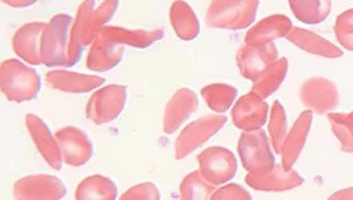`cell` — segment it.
Returning <instances> with one entry per match:
<instances>
[{"label":"cell","mask_w":353,"mask_h":200,"mask_svg":"<svg viewBox=\"0 0 353 200\" xmlns=\"http://www.w3.org/2000/svg\"><path fill=\"white\" fill-rule=\"evenodd\" d=\"M118 8L119 0H104L98 8H95V0H83L70 28L64 68L75 67L81 61L83 49L90 47L99 30L113 19Z\"/></svg>","instance_id":"obj_1"},{"label":"cell","mask_w":353,"mask_h":200,"mask_svg":"<svg viewBox=\"0 0 353 200\" xmlns=\"http://www.w3.org/2000/svg\"><path fill=\"white\" fill-rule=\"evenodd\" d=\"M0 88L12 103L32 101L41 93V74L21 60H4L0 67Z\"/></svg>","instance_id":"obj_2"},{"label":"cell","mask_w":353,"mask_h":200,"mask_svg":"<svg viewBox=\"0 0 353 200\" xmlns=\"http://www.w3.org/2000/svg\"><path fill=\"white\" fill-rule=\"evenodd\" d=\"M259 0H212L205 13V24L212 29L243 30L254 23Z\"/></svg>","instance_id":"obj_3"},{"label":"cell","mask_w":353,"mask_h":200,"mask_svg":"<svg viewBox=\"0 0 353 200\" xmlns=\"http://www.w3.org/2000/svg\"><path fill=\"white\" fill-rule=\"evenodd\" d=\"M74 18L69 14H57L41 32L39 55L43 66L64 67L67 61L69 34Z\"/></svg>","instance_id":"obj_4"},{"label":"cell","mask_w":353,"mask_h":200,"mask_svg":"<svg viewBox=\"0 0 353 200\" xmlns=\"http://www.w3.org/2000/svg\"><path fill=\"white\" fill-rule=\"evenodd\" d=\"M237 150L242 166L248 173L263 175L276 166L270 139L262 129L241 134Z\"/></svg>","instance_id":"obj_5"},{"label":"cell","mask_w":353,"mask_h":200,"mask_svg":"<svg viewBox=\"0 0 353 200\" xmlns=\"http://www.w3.org/2000/svg\"><path fill=\"white\" fill-rule=\"evenodd\" d=\"M128 99V89L121 84L98 88L90 95L85 117L95 126H104L116 120L123 113Z\"/></svg>","instance_id":"obj_6"},{"label":"cell","mask_w":353,"mask_h":200,"mask_svg":"<svg viewBox=\"0 0 353 200\" xmlns=\"http://www.w3.org/2000/svg\"><path fill=\"white\" fill-rule=\"evenodd\" d=\"M227 120L225 115L210 114L192 121L176 137L174 143L176 159H185L193 152L203 147L208 140L221 132V129L227 124Z\"/></svg>","instance_id":"obj_7"},{"label":"cell","mask_w":353,"mask_h":200,"mask_svg":"<svg viewBox=\"0 0 353 200\" xmlns=\"http://www.w3.org/2000/svg\"><path fill=\"white\" fill-rule=\"evenodd\" d=\"M197 160L202 177L216 187L227 184L237 174V159L227 148H207L198 155Z\"/></svg>","instance_id":"obj_8"},{"label":"cell","mask_w":353,"mask_h":200,"mask_svg":"<svg viewBox=\"0 0 353 200\" xmlns=\"http://www.w3.org/2000/svg\"><path fill=\"white\" fill-rule=\"evenodd\" d=\"M68 194L67 186L54 175L33 174L17 180L13 198L17 200H58Z\"/></svg>","instance_id":"obj_9"},{"label":"cell","mask_w":353,"mask_h":200,"mask_svg":"<svg viewBox=\"0 0 353 200\" xmlns=\"http://www.w3.org/2000/svg\"><path fill=\"white\" fill-rule=\"evenodd\" d=\"M299 100L313 113L325 114L336 109L340 101V93L332 80L325 77H312L299 88Z\"/></svg>","instance_id":"obj_10"},{"label":"cell","mask_w":353,"mask_h":200,"mask_svg":"<svg viewBox=\"0 0 353 200\" xmlns=\"http://www.w3.org/2000/svg\"><path fill=\"white\" fill-rule=\"evenodd\" d=\"M55 138L61 146L63 161L69 167L85 166L94 153L93 143L79 128L68 126L55 132Z\"/></svg>","instance_id":"obj_11"},{"label":"cell","mask_w":353,"mask_h":200,"mask_svg":"<svg viewBox=\"0 0 353 200\" xmlns=\"http://www.w3.org/2000/svg\"><path fill=\"white\" fill-rule=\"evenodd\" d=\"M26 127L43 160L52 169L61 170L64 163L61 146L55 138V134L52 133L48 127L47 123L35 114H27Z\"/></svg>","instance_id":"obj_12"},{"label":"cell","mask_w":353,"mask_h":200,"mask_svg":"<svg viewBox=\"0 0 353 200\" xmlns=\"http://www.w3.org/2000/svg\"><path fill=\"white\" fill-rule=\"evenodd\" d=\"M268 118V104L257 94H245L236 100L232 108V120L233 124L243 130H259L262 129Z\"/></svg>","instance_id":"obj_13"},{"label":"cell","mask_w":353,"mask_h":200,"mask_svg":"<svg viewBox=\"0 0 353 200\" xmlns=\"http://www.w3.org/2000/svg\"><path fill=\"white\" fill-rule=\"evenodd\" d=\"M237 67L245 79L253 80L279 59V50L274 43L265 46H253L245 43L238 49Z\"/></svg>","instance_id":"obj_14"},{"label":"cell","mask_w":353,"mask_h":200,"mask_svg":"<svg viewBox=\"0 0 353 200\" xmlns=\"http://www.w3.org/2000/svg\"><path fill=\"white\" fill-rule=\"evenodd\" d=\"M199 107V99L197 94L190 88H181L170 97L163 117V132L167 135L176 132L183 126L190 115L197 112Z\"/></svg>","instance_id":"obj_15"},{"label":"cell","mask_w":353,"mask_h":200,"mask_svg":"<svg viewBox=\"0 0 353 200\" xmlns=\"http://www.w3.org/2000/svg\"><path fill=\"white\" fill-rule=\"evenodd\" d=\"M48 87L67 94H87L103 87L105 79L93 74H81L63 69L49 70L46 77Z\"/></svg>","instance_id":"obj_16"},{"label":"cell","mask_w":353,"mask_h":200,"mask_svg":"<svg viewBox=\"0 0 353 200\" xmlns=\"http://www.w3.org/2000/svg\"><path fill=\"white\" fill-rule=\"evenodd\" d=\"M305 183V179L296 170H285L282 163L276 164L271 172L263 175L248 173L245 175V184L259 192H288L299 188Z\"/></svg>","instance_id":"obj_17"},{"label":"cell","mask_w":353,"mask_h":200,"mask_svg":"<svg viewBox=\"0 0 353 200\" xmlns=\"http://www.w3.org/2000/svg\"><path fill=\"white\" fill-rule=\"evenodd\" d=\"M47 23L29 21L18 28L12 38V48L21 60L29 66H41L39 48L43 29Z\"/></svg>","instance_id":"obj_18"},{"label":"cell","mask_w":353,"mask_h":200,"mask_svg":"<svg viewBox=\"0 0 353 200\" xmlns=\"http://www.w3.org/2000/svg\"><path fill=\"white\" fill-rule=\"evenodd\" d=\"M313 112L311 109L299 114V118L294 121L290 133L287 134L285 144L282 147V166L285 170H291L296 161L299 160L308 134L312 126Z\"/></svg>","instance_id":"obj_19"},{"label":"cell","mask_w":353,"mask_h":200,"mask_svg":"<svg viewBox=\"0 0 353 200\" xmlns=\"http://www.w3.org/2000/svg\"><path fill=\"white\" fill-rule=\"evenodd\" d=\"M124 47L118 46L98 34L89 47L85 66L95 73L109 72L122 61Z\"/></svg>","instance_id":"obj_20"},{"label":"cell","mask_w":353,"mask_h":200,"mask_svg":"<svg viewBox=\"0 0 353 200\" xmlns=\"http://www.w3.org/2000/svg\"><path fill=\"white\" fill-rule=\"evenodd\" d=\"M98 34L118 46H128L137 49H147L164 38V30L159 28L153 30H144L105 26Z\"/></svg>","instance_id":"obj_21"},{"label":"cell","mask_w":353,"mask_h":200,"mask_svg":"<svg viewBox=\"0 0 353 200\" xmlns=\"http://www.w3.org/2000/svg\"><path fill=\"white\" fill-rule=\"evenodd\" d=\"M292 27V20L283 14L270 15L250 28L245 34V43L253 46L270 44L274 40L287 37Z\"/></svg>","instance_id":"obj_22"},{"label":"cell","mask_w":353,"mask_h":200,"mask_svg":"<svg viewBox=\"0 0 353 200\" xmlns=\"http://www.w3.org/2000/svg\"><path fill=\"white\" fill-rule=\"evenodd\" d=\"M285 38L301 50L317 57L327 59H337L343 55V52L340 48L336 47L330 40L325 39L319 37V34L312 33L307 29L292 27L291 32L287 34Z\"/></svg>","instance_id":"obj_23"},{"label":"cell","mask_w":353,"mask_h":200,"mask_svg":"<svg viewBox=\"0 0 353 200\" xmlns=\"http://www.w3.org/2000/svg\"><path fill=\"white\" fill-rule=\"evenodd\" d=\"M170 21L176 37L183 41H192L201 33L197 14L184 0H176L170 6Z\"/></svg>","instance_id":"obj_24"},{"label":"cell","mask_w":353,"mask_h":200,"mask_svg":"<svg viewBox=\"0 0 353 200\" xmlns=\"http://www.w3.org/2000/svg\"><path fill=\"white\" fill-rule=\"evenodd\" d=\"M74 197L77 200H116L118 187L108 177L95 174L78 184Z\"/></svg>","instance_id":"obj_25"},{"label":"cell","mask_w":353,"mask_h":200,"mask_svg":"<svg viewBox=\"0 0 353 200\" xmlns=\"http://www.w3.org/2000/svg\"><path fill=\"white\" fill-rule=\"evenodd\" d=\"M288 73V59L281 58L277 59L270 67L265 68L256 79L253 80L252 92L257 94L262 99L270 98L272 94L276 93L279 88L285 81Z\"/></svg>","instance_id":"obj_26"},{"label":"cell","mask_w":353,"mask_h":200,"mask_svg":"<svg viewBox=\"0 0 353 200\" xmlns=\"http://www.w3.org/2000/svg\"><path fill=\"white\" fill-rule=\"evenodd\" d=\"M288 4L293 15L310 26L325 21L332 9L331 0H288Z\"/></svg>","instance_id":"obj_27"},{"label":"cell","mask_w":353,"mask_h":200,"mask_svg":"<svg viewBox=\"0 0 353 200\" xmlns=\"http://www.w3.org/2000/svg\"><path fill=\"white\" fill-rule=\"evenodd\" d=\"M205 104L214 113H225L233 106L234 100L237 99V88L228 84L214 83L201 89Z\"/></svg>","instance_id":"obj_28"},{"label":"cell","mask_w":353,"mask_h":200,"mask_svg":"<svg viewBox=\"0 0 353 200\" xmlns=\"http://www.w3.org/2000/svg\"><path fill=\"white\" fill-rule=\"evenodd\" d=\"M214 190H216V186L204 179L198 169L188 174L182 180L179 186V197L181 199L184 200L211 199V195L214 193Z\"/></svg>","instance_id":"obj_29"},{"label":"cell","mask_w":353,"mask_h":200,"mask_svg":"<svg viewBox=\"0 0 353 200\" xmlns=\"http://www.w3.org/2000/svg\"><path fill=\"white\" fill-rule=\"evenodd\" d=\"M268 134H270V140H271L274 153L281 154L288 132H287L285 109L279 100H276L272 106L270 123H268Z\"/></svg>","instance_id":"obj_30"},{"label":"cell","mask_w":353,"mask_h":200,"mask_svg":"<svg viewBox=\"0 0 353 200\" xmlns=\"http://www.w3.org/2000/svg\"><path fill=\"white\" fill-rule=\"evenodd\" d=\"M327 119L341 144V150L353 153V112L348 114L328 113Z\"/></svg>","instance_id":"obj_31"},{"label":"cell","mask_w":353,"mask_h":200,"mask_svg":"<svg viewBox=\"0 0 353 200\" xmlns=\"http://www.w3.org/2000/svg\"><path fill=\"white\" fill-rule=\"evenodd\" d=\"M333 30L341 46L353 52V9H347L337 17Z\"/></svg>","instance_id":"obj_32"},{"label":"cell","mask_w":353,"mask_h":200,"mask_svg":"<svg viewBox=\"0 0 353 200\" xmlns=\"http://www.w3.org/2000/svg\"><path fill=\"white\" fill-rule=\"evenodd\" d=\"M121 199L124 200H138V199H161V192L157 188L156 184L147 181L142 184H137L130 188L125 193L121 195Z\"/></svg>","instance_id":"obj_33"},{"label":"cell","mask_w":353,"mask_h":200,"mask_svg":"<svg viewBox=\"0 0 353 200\" xmlns=\"http://www.w3.org/2000/svg\"><path fill=\"white\" fill-rule=\"evenodd\" d=\"M211 199L250 200L252 199V195L239 184H227L219 189H216L214 193L211 195Z\"/></svg>","instance_id":"obj_34"},{"label":"cell","mask_w":353,"mask_h":200,"mask_svg":"<svg viewBox=\"0 0 353 200\" xmlns=\"http://www.w3.org/2000/svg\"><path fill=\"white\" fill-rule=\"evenodd\" d=\"M38 1L39 0H1L3 4H6L8 7L15 8V9L33 7Z\"/></svg>","instance_id":"obj_35"},{"label":"cell","mask_w":353,"mask_h":200,"mask_svg":"<svg viewBox=\"0 0 353 200\" xmlns=\"http://www.w3.org/2000/svg\"><path fill=\"white\" fill-rule=\"evenodd\" d=\"M330 199H353V187L342 189L340 192L331 195Z\"/></svg>","instance_id":"obj_36"}]
</instances>
